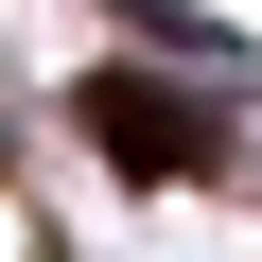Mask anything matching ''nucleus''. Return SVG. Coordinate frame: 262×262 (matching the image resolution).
<instances>
[{"mask_svg":"<svg viewBox=\"0 0 262 262\" xmlns=\"http://www.w3.org/2000/svg\"><path fill=\"white\" fill-rule=\"evenodd\" d=\"M122 18H158V0H122Z\"/></svg>","mask_w":262,"mask_h":262,"instance_id":"2","label":"nucleus"},{"mask_svg":"<svg viewBox=\"0 0 262 262\" xmlns=\"http://www.w3.org/2000/svg\"><path fill=\"white\" fill-rule=\"evenodd\" d=\"M70 122H88L122 175H210V158H227V140H210V105H192L175 70H88V88H70Z\"/></svg>","mask_w":262,"mask_h":262,"instance_id":"1","label":"nucleus"}]
</instances>
